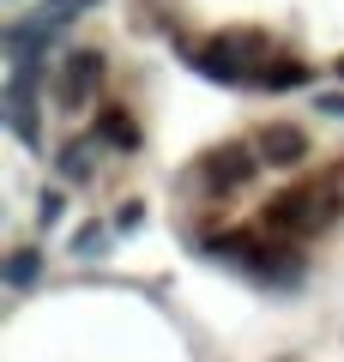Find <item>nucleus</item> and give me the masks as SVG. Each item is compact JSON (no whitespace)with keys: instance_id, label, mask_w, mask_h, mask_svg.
Masks as SVG:
<instances>
[{"instance_id":"obj_3","label":"nucleus","mask_w":344,"mask_h":362,"mask_svg":"<svg viewBox=\"0 0 344 362\" xmlns=\"http://www.w3.org/2000/svg\"><path fill=\"white\" fill-rule=\"evenodd\" d=\"M254 163H260V151H248V145H212V151L193 163V175H200L205 194H236V187H248Z\"/></svg>"},{"instance_id":"obj_5","label":"nucleus","mask_w":344,"mask_h":362,"mask_svg":"<svg viewBox=\"0 0 344 362\" xmlns=\"http://www.w3.org/2000/svg\"><path fill=\"white\" fill-rule=\"evenodd\" d=\"M308 157V139H302V127H266L260 133V163H272V169H290V163H302Z\"/></svg>"},{"instance_id":"obj_8","label":"nucleus","mask_w":344,"mask_h":362,"mask_svg":"<svg viewBox=\"0 0 344 362\" xmlns=\"http://www.w3.org/2000/svg\"><path fill=\"white\" fill-rule=\"evenodd\" d=\"M103 133H109L121 151H133V145H139V133H133V121H127V115H109V121H103Z\"/></svg>"},{"instance_id":"obj_10","label":"nucleus","mask_w":344,"mask_h":362,"mask_svg":"<svg viewBox=\"0 0 344 362\" xmlns=\"http://www.w3.org/2000/svg\"><path fill=\"white\" fill-rule=\"evenodd\" d=\"M61 169H67V175H85V151H79V145H73V151H61Z\"/></svg>"},{"instance_id":"obj_4","label":"nucleus","mask_w":344,"mask_h":362,"mask_svg":"<svg viewBox=\"0 0 344 362\" xmlns=\"http://www.w3.org/2000/svg\"><path fill=\"white\" fill-rule=\"evenodd\" d=\"M97 78H103V54H97V49L67 54V66H61V103H67V109H79L91 90H97Z\"/></svg>"},{"instance_id":"obj_11","label":"nucleus","mask_w":344,"mask_h":362,"mask_svg":"<svg viewBox=\"0 0 344 362\" xmlns=\"http://www.w3.org/2000/svg\"><path fill=\"white\" fill-rule=\"evenodd\" d=\"M320 109H326V115H344V97H320Z\"/></svg>"},{"instance_id":"obj_9","label":"nucleus","mask_w":344,"mask_h":362,"mask_svg":"<svg viewBox=\"0 0 344 362\" xmlns=\"http://www.w3.org/2000/svg\"><path fill=\"white\" fill-rule=\"evenodd\" d=\"M79 254H103V230H97V223H91V230L79 235Z\"/></svg>"},{"instance_id":"obj_1","label":"nucleus","mask_w":344,"mask_h":362,"mask_svg":"<svg viewBox=\"0 0 344 362\" xmlns=\"http://www.w3.org/2000/svg\"><path fill=\"white\" fill-rule=\"evenodd\" d=\"M338 211H344V181L338 175H320V181H302V187H290V194L272 199L266 223L284 230V235H314V230H326Z\"/></svg>"},{"instance_id":"obj_7","label":"nucleus","mask_w":344,"mask_h":362,"mask_svg":"<svg viewBox=\"0 0 344 362\" xmlns=\"http://www.w3.org/2000/svg\"><path fill=\"white\" fill-rule=\"evenodd\" d=\"M37 266H42V259L30 254V247H18V254L6 259V284H13V290H30V284H37Z\"/></svg>"},{"instance_id":"obj_2","label":"nucleus","mask_w":344,"mask_h":362,"mask_svg":"<svg viewBox=\"0 0 344 362\" xmlns=\"http://www.w3.org/2000/svg\"><path fill=\"white\" fill-rule=\"evenodd\" d=\"M266 54H272V42L260 30H229V37H212L205 49H188V66H200L205 78L236 85V78H260Z\"/></svg>"},{"instance_id":"obj_6","label":"nucleus","mask_w":344,"mask_h":362,"mask_svg":"<svg viewBox=\"0 0 344 362\" xmlns=\"http://www.w3.org/2000/svg\"><path fill=\"white\" fill-rule=\"evenodd\" d=\"M302 78H308V66H302V61H266V66H260V85H272V90L302 85Z\"/></svg>"}]
</instances>
